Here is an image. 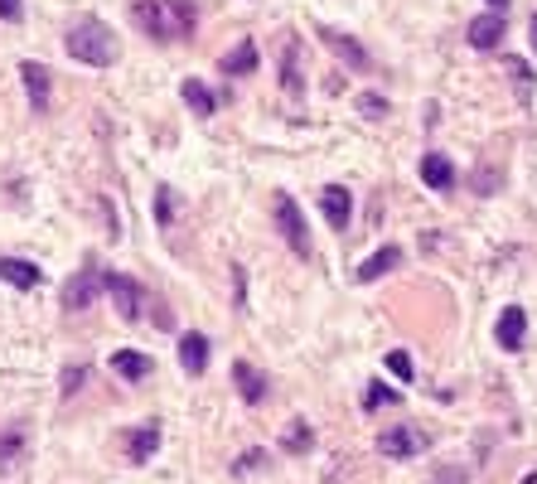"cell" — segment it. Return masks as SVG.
<instances>
[{
	"label": "cell",
	"mask_w": 537,
	"mask_h": 484,
	"mask_svg": "<svg viewBox=\"0 0 537 484\" xmlns=\"http://www.w3.org/2000/svg\"><path fill=\"white\" fill-rule=\"evenodd\" d=\"M131 20L160 44H179V39L194 34V0H131Z\"/></svg>",
	"instance_id": "1"
},
{
	"label": "cell",
	"mask_w": 537,
	"mask_h": 484,
	"mask_svg": "<svg viewBox=\"0 0 537 484\" xmlns=\"http://www.w3.org/2000/svg\"><path fill=\"white\" fill-rule=\"evenodd\" d=\"M63 49H68V59L73 63H88V68H107V63H117V34L107 30L102 20H73L68 24V34H63Z\"/></svg>",
	"instance_id": "2"
},
{
	"label": "cell",
	"mask_w": 537,
	"mask_h": 484,
	"mask_svg": "<svg viewBox=\"0 0 537 484\" xmlns=\"http://www.w3.org/2000/svg\"><path fill=\"white\" fill-rule=\"evenodd\" d=\"M427 446H431V436L421 431V426H412V421L383 426V431H378V455H383V460H417Z\"/></svg>",
	"instance_id": "3"
},
{
	"label": "cell",
	"mask_w": 537,
	"mask_h": 484,
	"mask_svg": "<svg viewBox=\"0 0 537 484\" xmlns=\"http://www.w3.org/2000/svg\"><path fill=\"white\" fill-rule=\"evenodd\" d=\"M272 218H276L281 237H286V247L295 252V257H310V227H305V213H301V204H295L291 194L272 198Z\"/></svg>",
	"instance_id": "4"
},
{
	"label": "cell",
	"mask_w": 537,
	"mask_h": 484,
	"mask_svg": "<svg viewBox=\"0 0 537 484\" xmlns=\"http://www.w3.org/2000/svg\"><path fill=\"white\" fill-rule=\"evenodd\" d=\"M102 286H107L111 301H117L121 320H140V315H146V291H140V281H131L126 272H102Z\"/></svg>",
	"instance_id": "5"
},
{
	"label": "cell",
	"mask_w": 537,
	"mask_h": 484,
	"mask_svg": "<svg viewBox=\"0 0 537 484\" xmlns=\"http://www.w3.org/2000/svg\"><path fill=\"white\" fill-rule=\"evenodd\" d=\"M102 291H107V286H102V272H92V266H88V272H78V276L63 286V310H88Z\"/></svg>",
	"instance_id": "6"
},
{
	"label": "cell",
	"mask_w": 537,
	"mask_h": 484,
	"mask_svg": "<svg viewBox=\"0 0 537 484\" xmlns=\"http://www.w3.org/2000/svg\"><path fill=\"white\" fill-rule=\"evenodd\" d=\"M155 450H160V421H140L126 431V460L131 465H146Z\"/></svg>",
	"instance_id": "7"
},
{
	"label": "cell",
	"mask_w": 537,
	"mask_h": 484,
	"mask_svg": "<svg viewBox=\"0 0 537 484\" xmlns=\"http://www.w3.org/2000/svg\"><path fill=\"white\" fill-rule=\"evenodd\" d=\"M20 78H24V92H30V107H34V117H44L49 111V68L44 63H34V59H24L20 63Z\"/></svg>",
	"instance_id": "8"
},
{
	"label": "cell",
	"mask_w": 537,
	"mask_h": 484,
	"mask_svg": "<svg viewBox=\"0 0 537 484\" xmlns=\"http://www.w3.org/2000/svg\"><path fill=\"white\" fill-rule=\"evenodd\" d=\"M320 208H324V218H330L334 233H349V218H353V194L344 189V184H330V189L320 194Z\"/></svg>",
	"instance_id": "9"
},
{
	"label": "cell",
	"mask_w": 537,
	"mask_h": 484,
	"mask_svg": "<svg viewBox=\"0 0 537 484\" xmlns=\"http://www.w3.org/2000/svg\"><path fill=\"white\" fill-rule=\"evenodd\" d=\"M24 455H30V431H24V426H5V431H0V475L24 465Z\"/></svg>",
	"instance_id": "10"
},
{
	"label": "cell",
	"mask_w": 537,
	"mask_h": 484,
	"mask_svg": "<svg viewBox=\"0 0 537 484\" xmlns=\"http://www.w3.org/2000/svg\"><path fill=\"white\" fill-rule=\"evenodd\" d=\"M465 39H470V49H499V39H503V10H489V15L470 20Z\"/></svg>",
	"instance_id": "11"
},
{
	"label": "cell",
	"mask_w": 537,
	"mask_h": 484,
	"mask_svg": "<svg viewBox=\"0 0 537 484\" xmlns=\"http://www.w3.org/2000/svg\"><path fill=\"white\" fill-rule=\"evenodd\" d=\"M0 281H5V286H20V291H34V286H44V272L24 257H0Z\"/></svg>",
	"instance_id": "12"
},
{
	"label": "cell",
	"mask_w": 537,
	"mask_h": 484,
	"mask_svg": "<svg viewBox=\"0 0 537 484\" xmlns=\"http://www.w3.org/2000/svg\"><path fill=\"white\" fill-rule=\"evenodd\" d=\"M523 334H528V315H523V305H503V315H499V349L518 353Z\"/></svg>",
	"instance_id": "13"
},
{
	"label": "cell",
	"mask_w": 537,
	"mask_h": 484,
	"mask_svg": "<svg viewBox=\"0 0 537 484\" xmlns=\"http://www.w3.org/2000/svg\"><path fill=\"white\" fill-rule=\"evenodd\" d=\"M421 179L431 184L436 194H446V189H455V165H450V155H421Z\"/></svg>",
	"instance_id": "14"
},
{
	"label": "cell",
	"mask_w": 537,
	"mask_h": 484,
	"mask_svg": "<svg viewBox=\"0 0 537 484\" xmlns=\"http://www.w3.org/2000/svg\"><path fill=\"white\" fill-rule=\"evenodd\" d=\"M111 373H121L126 382H140V378H150V373H155V363H150V353L117 349V353H111Z\"/></svg>",
	"instance_id": "15"
},
{
	"label": "cell",
	"mask_w": 537,
	"mask_h": 484,
	"mask_svg": "<svg viewBox=\"0 0 537 484\" xmlns=\"http://www.w3.org/2000/svg\"><path fill=\"white\" fill-rule=\"evenodd\" d=\"M179 363H185V373H194V378H199L204 368H208V334L189 330L185 339H179Z\"/></svg>",
	"instance_id": "16"
},
{
	"label": "cell",
	"mask_w": 537,
	"mask_h": 484,
	"mask_svg": "<svg viewBox=\"0 0 537 484\" xmlns=\"http://www.w3.org/2000/svg\"><path fill=\"white\" fill-rule=\"evenodd\" d=\"M233 378H237V392H243V402L257 407L262 397H266V373H257V368H252L247 359H237V363H233Z\"/></svg>",
	"instance_id": "17"
},
{
	"label": "cell",
	"mask_w": 537,
	"mask_h": 484,
	"mask_svg": "<svg viewBox=\"0 0 537 484\" xmlns=\"http://www.w3.org/2000/svg\"><path fill=\"white\" fill-rule=\"evenodd\" d=\"M281 88H286L291 97L305 88V82H301V44H295V39L281 44Z\"/></svg>",
	"instance_id": "18"
},
{
	"label": "cell",
	"mask_w": 537,
	"mask_h": 484,
	"mask_svg": "<svg viewBox=\"0 0 537 484\" xmlns=\"http://www.w3.org/2000/svg\"><path fill=\"white\" fill-rule=\"evenodd\" d=\"M310 446H315V431H310L305 417H295V421L281 426V450H286V455H305Z\"/></svg>",
	"instance_id": "19"
},
{
	"label": "cell",
	"mask_w": 537,
	"mask_h": 484,
	"mask_svg": "<svg viewBox=\"0 0 537 484\" xmlns=\"http://www.w3.org/2000/svg\"><path fill=\"white\" fill-rule=\"evenodd\" d=\"M223 78H243V73H252V68H257V44H252V39H243V44H237L233 53H223Z\"/></svg>",
	"instance_id": "20"
},
{
	"label": "cell",
	"mask_w": 537,
	"mask_h": 484,
	"mask_svg": "<svg viewBox=\"0 0 537 484\" xmlns=\"http://www.w3.org/2000/svg\"><path fill=\"white\" fill-rule=\"evenodd\" d=\"M320 39H324V44H330V49H334L349 68H369V53H363L359 44H353L349 34H339V30H320Z\"/></svg>",
	"instance_id": "21"
},
{
	"label": "cell",
	"mask_w": 537,
	"mask_h": 484,
	"mask_svg": "<svg viewBox=\"0 0 537 484\" xmlns=\"http://www.w3.org/2000/svg\"><path fill=\"white\" fill-rule=\"evenodd\" d=\"M503 73L513 78V92H518V102L528 107V102H532V68H528V59L508 53V59H503Z\"/></svg>",
	"instance_id": "22"
},
{
	"label": "cell",
	"mask_w": 537,
	"mask_h": 484,
	"mask_svg": "<svg viewBox=\"0 0 537 484\" xmlns=\"http://www.w3.org/2000/svg\"><path fill=\"white\" fill-rule=\"evenodd\" d=\"M179 97H185V102L194 107V117H214V107H218V97L208 92L199 78H185V88H179Z\"/></svg>",
	"instance_id": "23"
},
{
	"label": "cell",
	"mask_w": 537,
	"mask_h": 484,
	"mask_svg": "<svg viewBox=\"0 0 537 484\" xmlns=\"http://www.w3.org/2000/svg\"><path fill=\"white\" fill-rule=\"evenodd\" d=\"M398 262H402V252H398V247H383V252H373V257L359 266V281H363V286H369V281L388 276V272H392V266H398Z\"/></svg>",
	"instance_id": "24"
},
{
	"label": "cell",
	"mask_w": 537,
	"mask_h": 484,
	"mask_svg": "<svg viewBox=\"0 0 537 484\" xmlns=\"http://www.w3.org/2000/svg\"><path fill=\"white\" fill-rule=\"evenodd\" d=\"M155 223H160V227L175 223V189H169V184L155 189Z\"/></svg>",
	"instance_id": "25"
},
{
	"label": "cell",
	"mask_w": 537,
	"mask_h": 484,
	"mask_svg": "<svg viewBox=\"0 0 537 484\" xmlns=\"http://www.w3.org/2000/svg\"><path fill=\"white\" fill-rule=\"evenodd\" d=\"M359 111H363L369 121H383V117H388V97H378V92H363V97H359Z\"/></svg>",
	"instance_id": "26"
},
{
	"label": "cell",
	"mask_w": 537,
	"mask_h": 484,
	"mask_svg": "<svg viewBox=\"0 0 537 484\" xmlns=\"http://www.w3.org/2000/svg\"><path fill=\"white\" fill-rule=\"evenodd\" d=\"M383 402H398V392L383 388V382H369V397H363V407H383Z\"/></svg>",
	"instance_id": "27"
},
{
	"label": "cell",
	"mask_w": 537,
	"mask_h": 484,
	"mask_svg": "<svg viewBox=\"0 0 537 484\" xmlns=\"http://www.w3.org/2000/svg\"><path fill=\"white\" fill-rule=\"evenodd\" d=\"M388 368H392V373H398L402 382H412V359H407L402 349H392V353H388Z\"/></svg>",
	"instance_id": "28"
},
{
	"label": "cell",
	"mask_w": 537,
	"mask_h": 484,
	"mask_svg": "<svg viewBox=\"0 0 537 484\" xmlns=\"http://www.w3.org/2000/svg\"><path fill=\"white\" fill-rule=\"evenodd\" d=\"M262 465H266V450H247V455H243V460H237V465H233V469H237V475H257V469H262Z\"/></svg>",
	"instance_id": "29"
},
{
	"label": "cell",
	"mask_w": 537,
	"mask_h": 484,
	"mask_svg": "<svg viewBox=\"0 0 537 484\" xmlns=\"http://www.w3.org/2000/svg\"><path fill=\"white\" fill-rule=\"evenodd\" d=\"M88 382V368H63V397H73Z\"/></svg>",
	"instance_id": "30"
},
{
	"label": "cell",
	"mask_w": 537,
	"mask_h": 484,
	"mask_svg": "<svg viewBox=\"0 0 537 484\" xmlns=\"http://www.w3.org/2000/svg\"><path fill=\"white\" fill-rule=\"evenodd\" d=\"M436 484H470V475H465L460 465H441L436 469Z\"/></svg>",
	"instance_id": "31"
},
{
	"label": "cell",
	"mask_w": 537,
	"mask_h": 484,
	"mask_svg": "<svg viewBox=\"0 0 537 484\" xmlns=\"http://www.w3.org/2000/svg\"><path fill=\"white\" fill-rule=\"evenodd\" d=\"M20 15H24L20 0H0V20H20Z\"/></svg>",
	"instance_id": "32"
},
{
	"label": "cell",
	"mask_w": 537,
	"mask_h": 484,
	"mask_svg": "<svg viewBox=\"0 0 537 484\" xmlns=\"http://www.w3.org/2000/svg\"><path fill=\"white\" fill-rule=\"evenodd\" d=\"M528 34H532V49H537V15L528 20Z\"/></svg>",
	"instance_id": "33"
},
{
	"label": "cell",
	"mask_w": 537,
	"mask_h": 484,
	"mask_svg": "<svg viewBox=\"0 0 537 484\" xmlns=\"http://www.w3.org/2000/svg\"><path fill=\"white\" fill-rule=\"evenodd\" d=\"M489 5H494V10H503V5H508V0H489Z\"/></svg>",
	"instance_id": "34"
}]
</instances>
